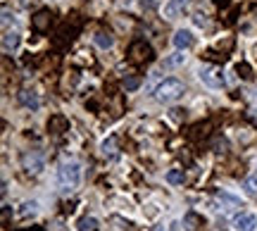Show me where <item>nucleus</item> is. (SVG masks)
<instances>
[{"instance_id":"a211bd4d","label":"nucleus","mask_w":257,"mask_h":231,"mask_svg":"<svg viewBox=\"0 0 257 231\" xmlns=\"http://www.w3.org/2000/svg\"><path fill=\"white\" fill-rule=\"evenodd\" d=\"M100 150H102V155H114L117 153V143H114V136H110L107 141H102V146H100Z\"/></svg>"},{"instance_id":"2eb2a0df","label":"nucleus","mask_w":257,"mask_h":231,"mask_svg":"<svg viewBox=\"0 0 257 231\" xmlns=\"http://www.w3.org/2000/svg\"><path fill=\"white\" fill-rule=\"evenodd\" d=\"M243 191L248 198H257V174H250L245 181H243Z\"/></svg>"},{"instance_id":"f3484780","label":"nucleus","mask_w":257,"mask_h":231,"mask_svg":"<svg viewBox=\"0 0 257 231\" xmlns=\"http://www.w3.org/2000/svg\"><path fill=\"white\" fill-rule=\"evenodd\" d=\"M219 200H224V203H229L231 207H236V210H240V207H243V203H240V198H236V195L226 193V191H221V193H219Z\"/></svg>"},{"instance_id":"f8f14e48","label":"nucleus","mask_w":257,"mask_h":231,"mask_svg":"<svg viewBox=\"0 0 257 231\" xmlns=\"http://www.w3.org/2000/svg\"><path fill=\"white\" fill-rule=\"evenodd\" d=\"M202 222H205V219H202L200 214H195V212H186V217H184V226L188 231H198L202 226Z\"/></svg>"},{"instance_id":"7ed1b4c3","label":"nucleus","mask_w":257,"mask_h":231,"mask_svg":"<svg viewBox=\"0 0 257 231\" xmlns=\"http://www.w3.org/2000/svg\"><path fill=\"white\" fill-rule=\"evenodd\" d=\"M198 76H200V81L205 83V86H210V88H224V86H226L224 72H221L219 67H212V65L200 67Z\"/></svg>"},{"instance_id":"dca6fc26","label":"nucleus","mask_w":257,"mask_h":231,"mask_svg":"<svg viewBox=\"0 0 257 231\" xmlns=\"http://www.w3.org/2000/svg\"><path fill=\"white\" fill-rule=\"evenodd\" d=\"M36 212H38V203H36V200H24V203H22V210H19V214H22V217H34Z\"/></svg>"},{"instance_id":"4be33fe9","label":"nucleus","mask_w":257,"mask_h":231,"mask_svg":"<svg viewBox=\"0 0 257 231\" xmlns=\"http://www.w3.org/2000/svg\"><path fill=\"white\" fill-rule=\"evenodd\" d=\"M169 226H172V231H179V222H172Z\"/></svg>"},{"instance_id":"6e6552de","label":"nucleus","mask_w":257,"mask_h":231,"mask_svg":"<svg viewBox=\"0 0 257 231\" xmlns=\"http://www.w3.org/2000/svg\"><path fill=\"white\" fill-rule=\"evenodd\" d=\"M19 100H22V105L29 107V110H38V107H41V100H38V95L34 91H22L19 93Z\"/></svg>"},{"instance_id":"412c9836","label":"nucleus","mask_w":257,"mask_h":231,"mask_svg":"<svg viewBox=\"0 0 257 231\" xmlns=\"http://www.w3.org/2000/svg\"><path fill=\"white\" fill-rule=\"evenodd\" d=\"M136 86H138L136 79H131V81H126V88H136Z\"/></svg>"},{"instance_id":"5701e85b","label":"nucleus","mask_w":257,"mask_h":231,"mask_svg":"<svg viewBox=\"0 0 257 231\" xmlns=\"http://www.w3.org/2000/svg\"><path fill=\"white\" fill-rule=\"evenodd\" d=\"M155 231H165V226H155Z\"/></svg>"},{"instance_id":"9d476101","label":"nucleus","mask_w":257,"mask_h":231,"mask_svg":"<svg viewBox=\"0 0 257 231\" xmlns=\"http://www.w3.org/2000/svg\"><path fill=\"white\" fill-rule=\"evenodd\" d=\"M17 46H19V31H5V36H3V48H5V53L17 50Z\"/></svg>"},{"instance_id":"39448f33","label":"nucleus","mask_w":257,"mask_h":231,"mask_svg":"<svg viewBox=\"0 0 257 231\" xmlns=\"http://www.w3.org/2000/svg\"><path fill=\"white\" fill-rule=\"evenodd\" d=\"M22 165H24V169H27V174H41L43 172V167H46V162H43V157L38 155V153H24V157H22Z\"/></svg>"},{"instance_id":"9b49d317","label":"nucleus","mask_w":257,"mask_h":231,"mask_svg":"<svg viewBox=\"0 0 257 231\" xmlns=\"http://www.w3.org/2000/svg\"><path fill=\"white\" fill-rule=\"evenodd\" d=\"M186 50H176V53H172V55L167 57L165 62H162V67L165 69H172V67H181L186 62V55H184Z\"/></svg>"},{"instance_id":"f257e3e1","label":"nucleus","mask_w":257,"mask_h":231,"mask_svg":"<svg viewBox=\"0 0 257 231\" xmlns=\"http://www.w3.org/2000/svg\"><path fill=\"white\" fill-rule=\"evenodd\" d=\"M57 186L64 195L74 193L81 186V162L76 160H64L62 165L57 167Z\"/></svg>"},{"instance_id":"aec40b11","label":"nucleus","mask_w":257,"mask_h":231,"mask_svg":"<svg viewBox=\"0 0 257 231\" xmlns=\"http://www.w3.org/2000/svg\"><path fill=\"white\" fill-rule=\"evenodd\" d=\"M195 24H198V27H205V24H207L205 15H195Z\"/></svg>"},{"instance_id":"423d86ee","label":"nucleus","mask_w":257,"mask_h":231,"mask_svg":"<svg viewBox=\"0 0 257 231\" xmlns=\"http://www.w3.org/2000/svg\"><path fill=\"white\" fill-rule=\"evenodd\" d=\"M172 43H174L176 50H188V48L195 46V36H193L191 29H179L172 38Z\"/></svg>"},{"instance_id":"f03ea898","label":"nucleus","mask_w":257,"mask_h":231,"mask_svg":"<svg viewBox=\"0 0 257 231\" xmlns=\"http://www.w3.org/2000/svg\"><path fill=\"white\" fill-rule=\"evenodd\" d=\"M184 93H186L184 81H179V79H174V76H169V79H165V81L157 83L155 91H153V95H155L157 102H165V105H169V102L179 100Z\"/></svg>"},{"instance_id":"20e7f679","label":"nucleus","mask_w":257,"mask_h":231,"mask_svg":"<svg viewBox=\"0 0 257 231\" xmlns=\"http://www.w3.org/2000/svg\"><path fill=\"white\" fill-rule=\"evenodd\" d=\"M231 226H233V231H255L257 217L252 212H243V210H240V212L231 219Z\"/></svg>"},{"instance_id":"0eeeda50","label":"nucleus","mask_w":257,"mask_h":231,"mask_svg":"<svg viewBox=\"0 0 257 231\" xmlns=\"http://www.w3.org/2000/svg\"><path fill=\"white\" fill-rule=\"evenodd\" d=\"M191 0H167L165 3V17L167 19H176L186 8H188Z\"/></svg>"},{"instance_id":"4468645a","label":"nucleus","mask_w":257,"mask_h":231,"mask_svg":"<svg viewBox=\"0 0 257 231\" xmlns=\"http://www.w3.org/2000/svg\"><path fill=\"white\" fill-rule=\"evenodd\" d=\"M93 41H95V46L102 48V50H107V48L114 46V38H112L110 34H105V31H100V34H95V36H93Z\"/></svg>"},{"instance_id":"ddd939ff","label":"nucleus","mask_w":257,"mask_h":231,"mask_svg":"<svg viewBox=\"0 0 257 231\" xmlns=\"http://www.w3.org/2000/svg\"><path fill=\"white\" fill-rule=\"evenodd\" d=\"M165 179H167V184H172V186H184L186 174H184V169H169Z\"/></svg>"},{"instance_id":"1a4fd4ad","label":"nucleus","mask_w":257,"mask_h":231,"mask_svg":"<svg viewBox=\"0 0 257 231\" xmlns=\"http://www.w3.org/2000/svg\"><path fill=\"white\" fill-rule=\"evenodd\" d=\"M76 231H100V222L95 217H91V214H86V217H81L76 222Z\"/></svg>"},{"instance_id":"6ab92c4d","label":"nucleus","mask_w":257,"mask_h":231,"mask_svg":"<svg viewBox=\"0 0 257 231\" xmlns=\"http://www.w3.org/2000/svg\"><path fill=\"white\" fill-rule=\"evenodd\" d=\"M10 19H15V15H12L10 10H3V27H5V31H8V27H10Z\"/></svg>"}]
</instances>
